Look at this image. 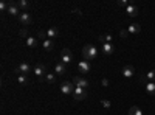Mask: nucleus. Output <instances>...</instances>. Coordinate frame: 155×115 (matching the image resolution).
<instances>
[{
  "label": "nucleus",
  "instance_id": "obj_1",
  "mask_svg": "<svg viewBox=\"0 0 155 115\" xmlns=\"http://www.w3.org/2000/svg\"><path fill=\"white\" fill-rule=\"evenodd\" d=\"M82 56H84V59L85 61H93V59H96V56H98V50H96V47H93V45H90V44H87V45H84V48H82Z\"/></svg>",
  "mask_w": 155,
  "mask_h": 115
},
{
  "label": "nucleus",
  "instance_id": "obj_2",
  "mask_svg": "<svg viewBox=\"0 0 155 115\" xmlns=\"http://www.w3.org/2000/svg\"><path fill=\"white\" fill-rule=\"evenodd\" d=\"M74 84L73 83H68V81H65V83H62L61 84V92L64 93V95H73V92H74Z\"/></svg>",
  "mask_w": 155,
  "mask_h": 115
},
{
  "label": "nucleus",
  "instance_id": "obj_3",
  "mask_svg": "<svg viewBox=\"0 0 155 115\" xmlns=\"http://www.w3.org/2000/svg\"><path fill=\"white\" fill-rule=\"evenodd\" d=\"M73 59V53H71V50L68 48H64L62 50V55H61V62L64 64V66H67V64H70Z\"/></svg>",
  "mask_w": 155,
  "mask_h": 115
},
{
  "label": "nucleus",
  "instance_id": "obj_4",
  "mask_svg": "<svg viewBox=\"0 0 155 115\" xmlns=\"http://www.w3.org/2000/svg\"><path fill=\"white\" fill-rule=\"evenodd\" d=\"M33 72H34V75L37 76L39 79H44V76L47 75V69H45V66L44 64H37V66H34V69H33Z\"/></svg>",
  "mask_w": 155,
  "mask_h": 115
},
{
  "label": "nucleus",
  "instance_id": "obj_5",
  "mask_svg": "<svg viewBox=\"0 0 155 115\" xmlns=\"http://www.w3.org/2000/svg\"><path fill=\"white\" fill-rule=\"evenodd\" d=\"M73 98L76 101H82L87 98V92H85V89L82 87H74V92H73Z\"/></svg>",
  "mask_w": 155,
  "mask_h": 115
},
{
  "label": "nucleus",
  "instance_id": "obj_6",
  "mask_svg": "<svg viewBox=\"0 0 155 115\" xmlns=\"http://www.w3.org/2000/svg\"><path fill=\"white\" fill-rule=\"evenodd\" d=\"M19 22L22 23V25H30L31 22H33V17H31V14L30 12H27V11H22L20 14H19Z\"/></svg>",
  "mask_w": 155,
  "mask_h": 115
},
{
  "label": "nucleus",
  "instance_id": "obj_7",
  "mask_svg": "<svg viewBox=\"0 0 155 115\" xmlns=\"http://www.w3.org/2000/svg\"><path fill=\"white\" fill-rule=\"evenodd\" d=\"M90 69H92V67H90V62L88 61H81L79 64H78V70H79V73L81 75H87L88 72H90Z\"/></svg>",
  "mask_w": 155,
  "mask_h": 115
},
{
  "label": "nucleus",
  "instance_id": "obj_8",
  "mask_svg": "<svg viewBox=\"0 0 155 115\" xmlns=\"http://www.w3.org/2000/svg\"><path fill=\"white\" fill-rule=\"evenodd\" d=\"M6 12H9L11 16H17L19 17V14H20V8L17 6V2H9V6H8V11Z\"/></svg>",
  "mask_w": 155,
  "mask_h": 115
},
{
  "label": "nucleus",
  "instance_id": "obj_9",
  "mask_svg": "<svg viewBox=\"0 0 155 115\" xmlns=\"http://www.w3.org/2000/svg\"><path fill=\"white\" fill-rule=\"evenodd\" d=\"M73 84L76 87H82V89H87L88 87V81L84 79V78H81V76H74V78H73Z\"/></svg>",
  "mask_w": 155,
  "mask_h": 115
},
{
  "label": "nucleus",
  "instance_id": "obj_10",
  "mask_svg": "<svg viewBox=\"0 0 155 115\" xmlns=\"http://www.w3.org/2000/svg\"><path fill=\"white\" fill-rule=\"evenodd\" d=\"M121 75L124 76V78H132V76L135 75V69L132 66H124L123 70H121Z\"/></svg>",
  "mask_w": 155,
  "mask_h": 115
},
{
  "label": "nucleus",
  "instance_id": "obj_11",
  "mask_svg": "<svg viewBox=\"0 0 155 115\" xmlns=\"http://www.w3.org/2000/svg\"><path fill=\"white\" fill-rule=\"evenodd\" d=\"M19 72H20V75H28V73H31L33 72V69H31V66L28 62H20V66H19Z\"/></svg>",
  "mask_w": 155,
  "mask_h": 115
},
{
  "label": "nucleus",
  "instance_id": "obj_12",
  "mask_svg": "<svg viewBox=\"0 0 155 115\" xmlns=\"http://www.w3.org/2000/svg\"><path fill=\"white\" fill-rule=\"evenodd\" d=\"M45 33H47V39H51V41H53L54 37H58V34H59V30H58L56 27H51V28H48Z\"/></svg>",
  "mask_w": 155,
  "mask_h": 115
},
{
  "label": "nucleus",
  "instance_id": "obj_13",
  "mask_svg": "<svg viewBox=\"0 0 155 115\" xmlns=\"http://www.w3.org/2000/svg\"><path fill=\"white\" fill-rule=\"evenodd\" d=\"M25 45L28 48H34V47H37V39L34 36H30L28 39H25Z\"/></svg>",
  "mask_w": 155,
  "mask_h": 115
},
{
  "label": "nucleus",
  "instance_id": "obj_14",
  "mask_svg": "<svg viewBox=\"0 0 155 115\" xmlns=\"http://www.w3.org/2000/svg\"><path fill=\"white\" fill-rule=\"evenodd\" d=\"M115 52V47L112 44H102V53L104 55H112Z\"/></svg>",
  "mask_w": 155,
  "mask_h": 115
},
{
  "label": "nucleus",
  "instance_id": "obj_15",
  "mask_svg": "<svg viewBox=\"0 0 155 115\" xmlns=\"http://www.w3.org/2000/svg\"><path fill=\"white\" fill-rule=\"evenodd\" d=\"M129 33H132V34H138L141 31V27H140V23H132V25H129V28H127Z\"/></svg>",
  "mask_w": 155,
  "mask_h": 115
},
{
  "label": "nucleus",
  "instance_id": "obj_16",
  "mask_svg": "<svg viewBox=\"0 0 155 115\" xmlns=\"http://www.w3.org/2000/svg\"><path fill=\"white\" fill-rule=\"evenodd\" d=\"M126 11H127V14L130 16V17L138 16V8H137V6H134V5H129V6L126 8Z\"/></svg>",
  "mask_w": 155,
  "mask_h": 115
},
{
  "label": "nucleus",
  "instance_id": "obj_17",
  "mask_svg": "<svg viewBox=\"0 0 155 115\" xmlns=\"http://www.w3.org/2000/svg\"><path fill=\"white\" fill-rule=\"evenodd\" d=\"M146 92L152 96H155V83H146Z\"/></svg>",
  "mask_w": 155,
  "mask_h": 115
},
{
  "label": "nucleus",
  "instance_id": "obj_18",
  "mask_svg": "<svg viewBox=\"0 0 155 115\" xmlns=\"http://www.w3.org/2000/svg\"><path fill=\"white\" fill-rule=\"evenodd\" d=\"M54 73H56V75H64V73H65V66H64L62 62L56 64V67H54Z\"/></svg>",
  "mask_w": 155,
  "mask_h": 115
},
{
  "label": "nucleus",
  "instance_id": "obj_19",
  "mask_svg": "<svg viewBox=\"0 0 155 115\" xmlns=\"http://www.w3.org/2000/svg\"><path fill=\"white\" fill-rule=\"evenodd\" d=\"M42 45H44V48L47 50V52H51V50H53V47H54V42L51 41V39H45Z\"/></svg>",
  "mask_w": 155,
  "mask_h": 115
},
{
  "label": "nucleus",
  "instance_id": "obj_20",
  "mask_svg": "<svg viewBox=\"0 0 155 115\" xmlns=\"http://www.w3.org/2000/svg\"><path fill=\"white\" fill-rule=\"evenodd\" d=\"M17 81H19L22 86L30 84V81H28V75H19V76H17Z\"/></svg>",
  "mask_w": 155,
  "mask_h": 115
},
{
  "label": "nucleus",
  "instance_id": "obj_21",
  "mask_svg": "<svg viewBox=\"0 0 155 115\" xmlns=\"http://www.w3.org/2000/svg\"><path fill=\"white\" fill-rule=\"evenodd\" d=\"M17 6H19L22 11H23V9H28V8H30V2H28V0H19Z\"/></svg>",
  "mask_w": 155,
  "mask_h": 115
},
{
  "label": "nucleus",
  "instance_id": "obj_22",
  "mask_svg": "<svg viewBox=\"0 0 155 115\" xmlns=\"http://www.w3.org/2000/svg\"><path fill=\"white\" fill-rule=\"evenodd\" d=\"M146 81L147 83H155V70H150L146 73Z\"/></svg>",
  "mask_w": 155,
  "mask_h": 115
},
{
  "label": "nucleus",
  "instance_id": "obj_23",
  "mask_svg": "<svg viewBox=\"0 0 155 115\" xmlns=\"http://www.w3.org/2000/svg\"><path fill=\"white\" fill-rule=\"evenodd\" d=\"M129 115H143V112H141V109H140V107L132 106L130 109H129Z\"/></svg>",
  "mask_w": 155,
  "mask_h": 115
},
{
  "label": "nucleus",
  "instance_id": "obj_24",
  "mask_svg": "<svg viewBox=\"0 0 155 115\" xmlns=\"http://www.w3.org/2000/svg\"><path fill=\"white\" fill-rule=\"evenodd\" d=\"M45 79H47V83L53 84V83L56 81V73H47V75H45Z\"/></svg>",
  "mask_w": 155,
  "mask_h": 115
},
{
  "label": "nucleus",
  "instance_id": "obj_25",
  "mask_svg": "<svg viewBox=\"0 0 155 115\" xmlns=\"http://www.w3.org/2000/svg\"><path fill=\"white\" fill-rule=\"evenodd\" d=\"M8 6H9V2H0V9L2 11H8Z\"/></svg>",
  "mask_w": 155,
  "mask_h": 115
},
{
  "label": "nucleus",
  "instance_id": "obj_26",
  "mask_svg": "<svg viewBox=\"0 0 155 115\" xmlns=\"http://www.w3.org/2000/svg\"><path fill=\"white\" fill-rule=\"evenodd\" d=\"M101 104H102V107H106V109H109V107L112 106V103H110L109 100H102V101H101Z\"/></svg>",
  "mask_w": 155,
  "mask_h": 115
},
{
  "label": "nucleus",
  "instance_id": "obj_27",
  "mask_svg": "<svg viewBox=\"0 0 155 115\" xmlns=\"http://www.w3.org/2000/svg\"><path fill=\"white\" fill-rule=\"evenodd\" d=\"M118 6H121V8H127V6H129V2H127V0H118Z\"/></svg>",
  "mask_w": 155,
  "mask_h": 115
},
{
  "label": "nucleus",
  "instance_id": "obj_28",
  "mask_svg": "<svg viewBox=\"0 0 155 115\" xmlns=\"http://www.w3.org/2000/svg\"><path fill=\"white\" fill-rule=\"evenodd\" d=\"M120 36L123 37V39H127V37H129V31L127 30H120Z\"/></svg>",
  "mask_w": 155,
  "mask_h": 115
},
{
  "label": "nucleus",
  "instance_id": "obj_29",
  "mask_svg": "<svg viewBox=\"0 0 155 115\" xmlns=\"http://www.w3.org/2000/svg\"><path fill=\"white\" fill-rule=\"evenodd\" d=\"M19 34H20V37H25V39H28V37H30L27 30H20V33H19Z\"/></svg>",
  "mask_w": 155,
  "mask_h": 115
},
{
  "label": "nucleus",
  "instance_id": "obj_30",
  "mask_svg": "<svg viewBox=\"0 0 155 115\" xmlns=\"http://www.w3.org/2000/svg\"><path fill=\"white\" fill-rule=\"evenodd\" d=\"M104 39H106V44H110L113 37H112V34H106V36H104Z\"/></svg>",
  "mask_w": 155,
  "mask_h": 115
},
{
  "label": "nucleus",
  "instance_id": "obj_31",
  "mask_svg": "<svg viewBox=\"0 0 155 115\" xmlns=\"http://www.w3.org/2000/svg\"><path fill=\"white\" fill-rule=\"evenodd\" d=\"M98 41H99V42H102V44H106V39H104V36H99V37H98Z\"/></svg>",
  "mask_w": 155,
  "mask_h": 115
},
{
  "label": "nucleus",
  "instance_id": "obj_32",
  "mask_svg": "<svg viewBox=\"0 0 155 115\" xmlns=\"http://www.w3.org/2000/svg\"><path fill=\"white\" fill-rule=\"evenodd\" d=\"M102 86H109V79H102Z\"/></svg>",
  "mask_w": 155,
  "mask_h": 115
}]
</instances>
